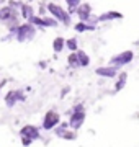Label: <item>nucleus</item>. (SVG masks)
Masks as SVG:
<instances>
[{"mask_svg":"<svg viewBox=\"0 0 139 147\" xmlns=\"http://www.w3.org/2000/svg\"><path fill=\"white\" fill-rule=\"evenodd\" d=\"M85 119V113H84V106L82 105H77L75 106V113L70 116V126L74 129H79L82 126V123Z\"/></svg>","mask_w":139,"mask_h":147,"instance_id":"f257e3e1","label":"nucleus"},{"mask_svg":"<svg viewBox=\"0 0 139 147\" xmlns=\"http://www.w3.org/2000/svg\"><path fill=\"white\" fill-rule=\"evenodd\" d=\"M18 34H16V39L20 42L26 41V39H30V38L34 36V28L31 26V25H22V26L18 28Z\"/></svg>","mask_w":139,"mask_h":147,"instance_id":"f03ea898","label":"nucleus"},{"mask_svg":"<svg viewBox=\"0 0 139 147\" xmlns=\"http://www.w3.org/2000/svg\"><path fill=\"white\" fill-rule=\"evenodd\" d=\"M48 8H49V11H51V13H53V15L56 16V18H57V20L64 21L65 25H67V23L70 21L69 15H67V13H65V11L62 10V8H59L57 5H54V3H48Z\"/></svg>","mask_w":139,"mask_h":147,"instance_id":"7ed1b4c3","label":"nucleus"},{"mask_svg":"<svg viewBox=\"0 0 139 147\" xmlns=\"http://www.w3.org/2000/svg\"><path fill=\"white\" fill-rule=\"evenodd\" d=\"M57 123H59V115H57V113H54V111H48L46 116H44L43 127H44V129H53Z\"/></svg>","mask_w":139,"mask_h":147,"instance_id":"20e7f679","label":"nucleus"},{"mask_svg":"<svg viewBox=\"0 0 139 147\" xmlns=\"http://www.w3.org/2000/svg\"><path fill=\"white\" fill-rule=\"evenodd\" d=\"M131 61H133V53L131 51H124V53L115 56L111 59V64H115V65H123V64H128Z\"/></svg>","mask_w":139,"mask_h":147,"instance_id":"39448f33","label":"nucleus"},{"mask_svg":"<svg viewBox=\"0 0 139 147\" xmlns=\"http://www.w3.org/2000/svg\"><path fill=\"white\" fill-rule=\"evenodd\" d=\"M5 100H7V105L8 106H13L18 100H25V95H23L20 90H13V92H8V93H7Z\"/></svg>","mask_w":139,"mask_h":147,"instance_id":"423d86ee","label":"nucleus"},{"mask_svg":"<svg viewBox=\"0 0 139 147\" xmlns=\"http://www.w3.org/2000/svg\"><path fill=\"white\" fill-rule=\"evenodd\" d=\"M22 136L25 137V139L33 141V139H38V137H39V131H38L34 126H25V127H22Z\"/></svg>","mask_w":139,"mask_h":147,"instance_id":"0eeeda50","label":"nucleus"},{"mask_svg":"<svg viewBox=\"0 0 139 147\" xmlns=\"http://www.w3.org/2000/svg\"><path fill=\"white\" fill-rule=\"evenodd\" d=\"M30 20H31V23H34V25H39V26H56V25H57V23H56L53 18L43 20V18H38V16H31Z\"/></svg>","mask_w":139,"mask_h":147,"instance_id":"6e6552de","label":"nucleus"},{"mask_svg":"<svg viewBox=\"0 0 139 147\" xmlns=\"http://www.w3.org/2000/svg\"><path fill=\"white\" fill-rule=\"evenodd\" d=\"M90 10H92L90 5H88V3H84V5H80L75 11L79 13V16H80L82 21H87V20H88V16H90Z\"/></svg>","mask_w":139,"mask_h":147,"instance_id":"1a4fd4ad","label":"nucleus"},{"mask_svg":"<svg viewBox=\"0 0 139 147\" xmlns=\"http://www.w3.org/2000/svg\"><path fill=\"white\" fill-rule=\"evenodd\" d=\"M95 74L102 75V77H115L116 75V67H98Z\"/></svg>","mask_w":139,"mask_h":147,"instance_id":"9d476101","label":"nucleus"},{"mask_svg":"<svg viewBox=\"0 0 139 147\" xmlns=\"http://www.w3.org/2000/svg\"><path fill=\"white\" fill-rule=\"evenodd\" d=\"M119 18H123L121 13H118V11H107V13H103L96 18V21H107V20H119Z\"/></svg>","mask_w":139,"mask_h":147,"instance_id":"9b49d317","label":"nucleus"},{"mask_svg":"<svg viewBox=\"0 0 139 147\" xmlns=\"http://www.w3.org/2000/svg\"><path fill=\"white\" fill-rule=\"evenodd\" d=\"M77 56V62H79V65H88V62H90V59H88V56H87L84 51H79V53L75 54Z\"/></svg>","mask_w":139,"mask_h":147,"instance_id":"f8f14e48","label":"nucleus"},{"mask_svg":"<svg viewBox=\"0 0 139 147\" xmlns=\"http://www.w3.org/2000/svg\"><path fill=\"white\" fill-rule=\"evenodd\" d=\"M53 47H54L56 53H61V51L64 49V39H62V38H56L54 42H53Z\"/></svg>","mask_w":139,"mask_h":147,"instance_id":"ddd939ff","label":"nucleus"},{"mask_svg":"<svg viewBox=\"0 0 139 147\" xmlns=\"http://www.w3.org/2000/svg\"><path fill=\"white\" fill-rule=\"evenodd\" d=\"M10 16H11V8L10 7H5V8L0 10V20H8Z\"/></svg>","mask_w":139,"mask_h":147,"instance_id":"4468645a","label":"nucleus"},{"mask_svg":"<svg viewBox=\"0 0 139 147\" xmlns=\"http://www.w3.org/2000/svg\"><path fill=\"white\" fill-rule=\"evenodd\" d=\"M126 79H128V77H126V74H121V75H119V80H118L116 87H115V90H116V92H119V90L124 87V84H126Z\"/></svg>","mask_w":139,"mask_h":147,"instance_id":"2eb2a0df","label":"nucleus"},{"mask_svg":"<svg viewBox=\"0 0 139 147\" xmlns=\"http://www.w3.org/2000/svg\"><path fill=\"white\" fill-rule=\"evenodd\" d=\"M22 11H23V16L25 18H31V7L30 5H22Z\"/></svg>","mask_w":139,"mask_h":147,"instance_id":"dca6fc26","label":"nucleus"},{"mask_svg":"<svg viewBox=\"0 0 139 147\" xmlns=\"http://www.w3.org/2000/svg\"><path fill=\"white\" fill-rule=\"evenodd\" d=\"M64 46H67L70 51H75L77 49V41L75 39H67V41H64Z\"/></svg>","mask_w":139,"mask_h":147,"instance_id":"f3484780","label":"nucleus"},{"mask_svg":"<svg viewBox=\"0 0 139 147\" xmlns=\"http://www.w3.org/2000/svg\"><path fill=\"white\" fill-rule=\"evenodd\" d=\"M67 5H69V10L74 13V10H77L79 7V0H67Z\"/></svg>","mask_w":139,"mask_h":147,"instance_id":"a211bd4d","label":"nucleus"},{"mask_svg":"<svg viewBox=\"0 0 139 147\" xmlns=\"http://www.w3.org/2000/svg\"><path fill=\"white\" fill-rule=\"evenodd\" d=\"M75 30H77V31H85V30H93V26H92V25H85V23H79V25L75 26Z\"/></svg>","mask_w":139,"mask_h":147,"instance_id":"6ab92c4d","label":"nucleus"},{"mask_svg":"<svg viewBox=\"0 0 139 147\" xmlns=\"http://www.w3.org/2000/svg\"><path fill=\"white\" fill-rule=\"evenodd\" d=\"M67 61H69V64L72 65V67H77V65H79V62H77V56H75V54H70Z\"/></svg>","mask_w":139,"mask_h":147,"instance_id":"aec40b11","label":"nucleus"},{"mask_svg":"<svg viewBox=\"0 0 139 147\" xmlns=\"http://www.w3.org/2000/svg\"><path fill=\"white\" fill-rule=\"evenodd\" d=\"M64 139H67V141H72V139H75V132H69V131H65L64 132Z\"/></svg>","mask_w":139,"mask_h":147,"instance_id":"412c9836","label":"nucleus"},{"mask_svg":"<svg viewBox=\"0 0 139 147\" xmlns=\"http://www.w3.org/2000/svg\"><path fill=\"white\" fill-rule=\"evenodd\" d=\"M65 126H67V124H62L61 127H57V129H56V134L62 137V136H64V132H65Z\"/></svg>","mask_w":139,"mask_h":147,"instance_id":"4be33fe9","label":"nucleus"},{"mask_svg":"<svg viewBox=\"0 0 139 147\" xmlns=\"http://www.w3.org/2000/svg\"><path fill=\"white\" fill-rule=\"evenodd\" d=\"M30 144H31L30 139H23V146H30Z\"/></svg>","mask_w":139,"mask_h":147,"instance_id":"5701e85b","label":"nucleus"},{"mask_svg":"<svg viewBox=\"0 0 139 147\" xmlns=\"http://www.w3.org/2000/svg\"><path fill=\"white\" fill-rule=\"evenodd\" d=\"M3 84H5V82H2V85H3ZM2 85H0V88H2Z\"/></svg>","mask_w":139,"mask_h":147,"instance_id":"b1692460","label":"nucleus"}]
</instances>
